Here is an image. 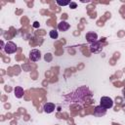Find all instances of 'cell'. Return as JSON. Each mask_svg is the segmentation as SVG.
<instances>
[{"mask_svg": "<svg viewBox=\"0 0 125 125\" xmlns=\"http://www.w3.org/2000/svg\"><path fill=\"white\" fill-rule=\"evenodd\" d=\"M49 35H50V37H51L52 39H57V38H58V36H59L58 31H57V30H55V29L51 30V31L49 32Z\"/></svg>", "mask_w": 125, "mask_h": 125, "instance_id": "30bf717a", "label": "cell"}, {"mask_svg": "<svg viewBox=\"0 0 125 125\" xmlns=\"http://www.w3.org/2000/svg\"><path fill=\"white\" fill-rule=\"evenodd\" d=\"M102 48H103V47H101L100 44H99L98 42H96V43H94V44H91L90 51H91L92 53H98V52H100V51L102 50Z\"/></svg>", "mask_w": 125, "mask_h": 125, "instance_id": "9c48e42d", "label": "cell"}, {"mask_svg": "<svg viewBox=\"0 0 125 125\" xmlns=\"http://www.w3.org/2000/svg\"><path fill=\"white\" fill-rule=\"evenodd\" d=\"M29 59L31 62H38L41 59V53L37 49H33L29 52Z\"/></svg>", "mask_w": 125, "mask_h": 125, "instance_id": "3957f363", "label": "cell"}, {"mask_svg": "<svg viewBox=\"0 0 125 125\" xmlns=\"http://www.w3.org/2000/svg\"><path fill=\"white\" fill-rule=\"evenodd\" d=\"M69 27H70V24H69L67 21H62L58 24V29H59L60 31H66Z\"/></svg>", "mask_w": 125, "mask_h": 125, "instance_id": "52a82bcc", "label": "cell"}, {"mask_svg": "<svg viewBox=\"0 0 125 125\" xmlns=\"http://www.w3.org/2000/svg\"><path fill=\"white\" fill-rule=\"evenodd\" d=\"M100 105H102L105 109L111 108L112 105H113V101L109 97H102L101 98V102H100Z\"/></svg>", "mask_w": 125, "mask_h": 125, "instance_id": "6da1fadb", "label": "cell"}, {"mask_svg": "<svg viewBox=\"0 0 125 125\" xmlns=\"http://www.w3.org/2000/svg\"><path fill=\"white\" fill-rule=\"evenodd\" d=\"M43 109L46 113H51L55 110V104L53 103H46L43 105Z\"/></svg>", "mask_w": 125, "mask_h": 125, "instance_id": "8992f818", "label": "cell"}, {"mask_svg": "<svg viewBox=\"0 0 125 125\" xmlns=\"http://www.w3.org/2000/svg\"><path fill=\"white\" fill-rule=\"evenodd\" d=\"M70 2H71V1H62H62L57 0V4L60 5V6H66V5H69Z\"/></svg>", "mask_w": 125, "mask_h": 125, "instance_id": "8fae6325", "label": "cell"}, {"mask_svg": "<svg viewBox=\"0 0 125 125\" xmlns=\"http://www.w3.org/2000/svg\"><path fill=\"white\" fill-rule=\"evenodd\" d=\"M17 45L12 42V41H8L6 44H5V47H4V51L7 53V54H14L17 52Z\"/></svg>", "mask_w": 125, "mask_h": 125, "instance_id": "7a4b0ae2", "label": "cell"}, {"mask_svg": "<svg viewBox=\"0 0 125 125\" xmlns=\"http://www.w3.org/2000/svg\"><path fill=\"white\" fill-rule=\"evenodd\" d=\"M14 93H15V96H16V98H18V99H21V98L23 96V89H22L21 87L18 86V87H16V88L14 89Z\"/></svg>", "mask_w": 125, "mask_h": 125, "instance_id": "ba28073f", "label": "cell"}, {"mask_svg": "<svg viewBox=\"0 0 125 125\" xmlns=\"http://www.w3.org/2000/svg\"><path fill=\"white\" fill-rule=\"evenodd\" d=\"M105 113H106V109L102 105H98L94 109V115L96 116H104Z\"/></svg>", "mask_w": 125, "mask_h": 125, "instance_id": "5b68a950", "label": "cell"}, {"mask_svg": "<svg viewBox=\"0 0 125 125\" xmlns=\"http://www.w3.org/2000/svg\"><path fill=\"white\" fill-rule=\"evenodd\" d=\"M40 26V23L38 22V21H34L33 22V27H35V28H38Z\"/></svg>", "mask_w": 125, "mask_h": 125, "instance_id": "4fadbf2b", "label": "cell"}, {"mask_svg": "<svg viewBox=\"0 0 125 125\" xmlns=\"http://www.w3.org/2000/svg\"><path fill=\"white\" fill-rule=\"evenodd\" d=\"M85 37H86L87 41L90 44H94V43H96L98 41V35H97L96 32H88Z\"/></svg>", "mask_w": 125, "mask_h": 125, "instance_id": "277c9868", "label": "cell"}, {"mask_svg": "<svg viewBox=\"0 0 125 125\" xmlns=\"http://www.w3.org/2000/svg\"><path fill=\"white\" fill-rule=\"evenodd\" d=\"M68 6H69L70 9H75V8H77V4H76L75 2H73V1H71L70 4H69Z\"/></svg>", "mask_w": 125, "mask_h": 125, "instance_id": "7c38bea8", "label": "cell"}]
</instances>
